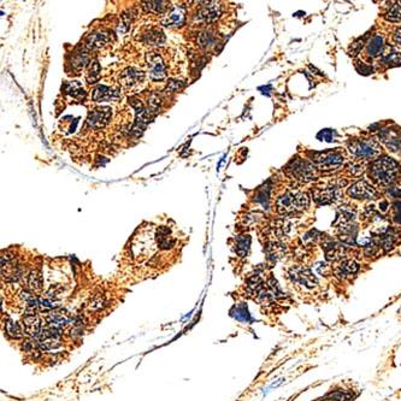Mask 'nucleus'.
Returning a JSON list of instances; mask_svg holds the SVG:
<instances>
[{"label": "nucleus", "mask_w": 401, "mask_h": 401, "mask_svg": "<svg viewBox=\"0 0 401 401\" xmlns=\"http://www.w3.org/2000/svg\"><path fill=\"white\" fill-rule=\"evenodd\" d=\"M400 169L395 160L389 157H380L371 164L370 176L374 181L381 185H389L397 180L400 175Z\"/></svg>", "instance_id": "1"}, {"label": "nucleus", "mask_w": 401, "mask_h": 401, "mask_svg": "<svg viewBox=\"0 0 401 401\" xmlns=\"http://www.w3.org/2000/svg\"><path fill=\"white\" fill-rule=\"evenodd\" d=\"M276 206H277V211L282 215L301 211L308 206V195L302 192H288L284 195L279 196L276 202Z\"/></svg>", "instance_id": "2"}, {"label": "nucleus", "mask_w": 401, "mask_h": 401, "mask_svg": "<svg viewBox=\"0 0 401 401\" xmlns=\"http://www.w3.org/2000/svg\"><path fill=\"white\" fill-rule=\"evenodd\" d=\"M343 154L340 151H325L312 154V162L321 170H336L342 165Z\"/></svg>", "instance_id": "3"}, {"label": "nucleus", "mask_w": 401, "mask_h": 401, "mask_svg": "<svg viewBox=\"0 0 401 401\" xmlns=\"http://www.w3.org/2000/svg\"><path fill=\"white\" fill-rule=\"evenodd\" d=\"M350 151L356 157L364 158V159H369V158L376 157L377 154L381 152L380 145L373 139H357L351 141Z\"/></svg>", "instance_id": "4"}, {"label": "nucleus", "mask_w": 401, "mask_h": 401, "mask_svg": "<svg viewBox=\"0 0 401 401\" xmlns=\"http://www.w3.org/2000/svg\"><path fill=\"white\" fill-rule=\"evenodd\" d=\"M287 171L294 177L295 180L301 182H308L314 177V167L301 159H295L289 164Z\"/></svg>", "instance_id": "5"}, {"label": "nucleus", "mask_w": 401, "mask_h": 401, "mask_svg": "<svg viewBox=\"0 0 401 401\" xmlns=\"http://www.w3.org/2000/svg\"><path fill=\"white\" fill-rule=\"evenodd\" d=\"M147 67H149L150 76L154 81H160L166 76V68L162 57L157 52H150L146 54Z\"/></svg>", "instance_id": "6"}, {"label": "nucleus", "mask_w": 401, "mask_h": 401, "mask_svg": "<svg viewBox=\"0 0 401 401\" xmlns=\"http://www.w3.org/2000/svg\"><path fill=\"white\" fill-rule=\"evenodd\" d=\"M221 14H222L221 5L216 2H210L206 3L205 5L199 9V11L196 12L195 15V19L198 22L210 24V23L216 22L217 19L219 18Z\"/></svg>", "instance_id": "7"}, {"label": "nucleus", "mask_w": 401, "mask_h": 401, "mask_svg": "<svg viewBox=\"0 0 401 401\" xmlns=\"http://www.w3.org/2000/svg\"><path fill=\"white\" fill-rule=\"evenodd\" d=\"M348 194L352 198L356 199H375L377 196L376 189L364 180L358 181L353 186H351Z\"/></svg>", "instance_id": "8"}, {"label": "nucleus", "mask_w": 401, "mask_h": 401, "mask_svg": "<svg viewBox=\"0 0 401 401\" xmlns=\"http://www.w3.org/2000/svg\"><path fill=\"white\" fill-rule=\"evenodd\" d=\"M340 186H330L327 188H317L313 192V199L318 204H330L335 203L341 196Z\"/></svg>", "instance_id": "9"}, {"label": "nucleus", "mask_w": 401, "mask_h": 401, "mask_svg": "<svg viewBox=\"0 0 401 401\" xmlns=\"http://www.w3.org/2000/svg\"><path fill=\"white\" fill-rule=\"evenodd\" d=\"M111 118V108L100 107L92 111L87 118V126L93 129H99L106 126Z\"/></svg>", "instance_id": "10"}, {"label": "nucleus", "mask_w": 401, "mask_h": 401, "mask_svg": "<svg viewBox=\"0 0 401 401\" xmlns=\"http://www.w3.org/2000/svg\"><path fill=\"white\" fill-rule=\"evenodd\" d=\"M23 333L29 335L32 337H39L41 333L40 320L38 318L34 312H27V314L22 320Z\"/></svg>", "instance_id": "11"}, {"label": "nucleus", "mask_w": 401, "mask_h": 401, "mask_svg": "<svg viewBox=\"0 0 401 401\" xmlns=\"http://www.w3.org/2000/svg\"><path fill=\"white\" fill-rule=\"evenodd\" d=\"M186 22V9L182 5H175L170 9L164 19V24L170 27H181Z\"/></svg>", "instance_id": "12"}, {"label": "nucleus", "mask_w": 401, "mask_h": 401, "mask_svg": "<svg viewBox=\"0 0 401 401\" xmlns=\"http://www.w3.org/2000/svg\"><path fill=\"white\" fill-rule=\"evenodd\" d=\"M121 97V92L117 88H111L106 86H98L94 88L93 94H92V98H93L94 101H111V100H117L118 98Z\"/></svg>", "instance_id": "13"}, {"label": "nucleus", "mask_w": 401, "mask_h": 401, "mask_svg": "<svg viewBox=\"0 0 401 401\" xmlns=\"http://www.w3.org/2000/svg\"><path fill=\"white\" fill-rule=\"evenodd\" d=\"M144 72L135 68H129L121 75V83L126 88H134L144 81Z\"/></svg>", "instance_id": "14"}, {"label": "nucleus", "mask_w": 401, "mask_h": 401, "mask_svg": "<svg viewBox=\"0 0 401 401\" xmlns=\"http://www.w3.org/2000/svg\"><path fill=\"white\" fill-rule=\"evenodd\" d=\"M111 41V36L107 32H98L92 33L86 38L84 46L88 50H95V48H101L105 45H107Z\"/></svg>", "instance_id": "15"}, {"label": "nucleus", "mask_w": 401, "mask_h": 401, "mask_svg": "<svg viewBox=\"0 0 401 401\" xmlns=\"http://www.w3.org/2000/svg\"><path fill=\"white\" fill-rule=\"evenodd\" d=\"M88 61H90V58H88L87 51L77 50L76 52L72 53L70 61H69V64L71 65V68L74 69L75 71H80L86 67Z\"/></svg>", "instance_id": "16"}, {"label": "nucleus", "mask_w": 401, "mask_h": 401, "mask_svg": "<svg viewBox=\"0 0 401 401\" xmlns=\"http://www.w3.org/2000/svg\"><path fill=\"white\" fill-rule=\"evenodd\" d=\"M142 40L149 45L159 46L165 42V35H164V33L159 31V29H151V31L145 33Z\"/></svg>", "instance_id": "17"}, {"label": "nucleus", "mask_w": 401, "mask_h": 401, "mask_svg": "<svg viewBox=\"0 0 401 401\" xmlns=\"http://www.w3.org/2000/svg\"><path fill=\"white\" fill-rule=\"evenodd\" d=\"M383 50V39L382 36L380 35H375L373 39L369 41L366 47V53L369 54V57L375 58L377 55H380L382 53Z\"/></svg>", "instance_id": "18"}, {"label": "nucleus", "mask_w": 401, "mask_h": 401, "mask_svg": "<svg viewBox=\"0 0 401 401\" xmlns=\"http://www.w3.org/2000/svg\"><path fill=\"white\" fill-rule=\"evenodd\" d=\"M235 251L240 257H246L251 247V236L249 235H239L235 240Z\"/></svg>", "instance_id": "19"}, {"label": "nucleus", "mask_w": 401, "mask_h": 401, "mask_svg": "<svg viewBox=\"0 0 401 401\" xmlns=\"http://www.w3.org/2000/svg\"><path fill=\"white\" fill-rule=\"evenodd\" d=\"M216 41H217L216 33L212 31H204L202 33H199L198 39H196L198 45L203 48L212 47V46H215Z\"/></svg>", "instance_id": "20"}, {"label": "nucleus", "mask_w": 401, "mask_h": 401, "mask_svg": "<svg viewBox=\"0 0 401 401\" xmlns=\"http://www.w3.org/2000/svg\"><path fill=\"white\" fill-rule=\"evenodd\" d=\"M64 92L70 95V97L75 98V99H81V98H83L84 94H86L83 91V87H82V84L78 81L68 82L64 86Z\"/></svg>", "instance_id": "21"}, {"label": "nucleus", "mask_w": 401, "mask_h": 401, "mask_svg": "<svg viewBox=\"0 0 401 401\" xmlns=\"http://www.w3.org/2000/svg\"><path fill=\"white\" fill-rule=\"evenodd\" d=\"M166 4V2H145L142 3V8L145 9V11L159 15L165 11Z\"/></svg>", "instance_id": "22"}, {"label": "nucleus", "mask_w": 401, "mask_h": 401, "mask_svg": "<svg viewBox=\"0 0 401 401\" xmlns=\"http://www.w3.org/2000/svg\"><path fill=\"white\" fill-rule=\"evenodd\" d=\"M384 17L389 22H401V2L394 3V4L387 10Z\"/></svg>", "instance_id": "23"}, {"label": "nucleus", "mask_w": 401, "mask_h": 401, "mask_svg": "<svg viewBox=\"0 0 401 401\" xmlns=\"http://www.w3.org/2000/svg\"><path fill=\"white\" fill-rule=\"evenodd\" d=\"M28 285L32 291L39 292L42 287V278L41 274L39 271L33 270L28 276Z\"/></svg>", "instance_id": "24"}, {"label": "nucleus", "mask_w": 401, "mask_h": 401, "mask_svg": "<svg viewBox=\"0 0 401 401\" xmlns=\"http://www.w3.org/2000/svg\"><path fill=\"white\" fill-rule=\"evenodd\" d=\"M5 331H6V334L10 335V336L14 337V338L22 337V335L24 334L23 333V329H21V327H19L17 323H15V322L11 321V320L6 321Z\"/></svg>", "instance_id": "25"}, {"label": "nucleus", "mask_w": 401, "mask_h": 401, "mask_svg": "<svg viewBox=\"0 0 401 401\" xmlns=\"http://www.w3.org/2000/svg\"><path fill=\"white\" fill-rule=\"evenodd\" d=\"M100 77V65L97 61H94L93 63H91L90 70L87 74V80L90 83H95Z\"/></svg>", "instance_id": "26"}, {"label": "nucleus", "mask_w": 401, "mask_h": 401, "mask_svg": "<svg viewBox=\"0 0 401 401\" xmlns=\"http://www.w3.org/2000/svg\"><path fill=\"white\" fill-rule=\"evenodd\" d=\"M234 317L240 322H248L249 320H251V316H249L248 310H247V305L240 304L239 306H236L235 312H234Z\"/></svg>", "instance_id": "27"}, {"label": "nucleus", "mask_w": 401, "mask_h": 401, "mask_svg": "<svg viewBox=\"0 0 401 401\" xmlns=\"http://www.w3.org/2000/svg\"><path fill=\"white\" fill-rule=\"evenodd\" d=\"M382 64L387 65V67H397V65H401V53L394 52V53L387 54L386 57L382 59Z\"/></svg>", "instance_id": "28"}, {"label": "nucleus", "mask_w": 401, "mask_h": 401, "mask_svg": "<svg viewBox=\"0 0 401 401\" xmlns=\"http://www.w3.org/2000/svg\"><path fill=\"white\" fill-rule=\"evenodd\" d=\"M106 305H107V302H106V300H105V298L101 297V295H98V297H95L93 300L91 301L90 310L91 311H100V310H103Z\"/></svg>", "instance_id": "29"}, {"label": "nucleus", "mask_w": 401, "mask_h": 401, "mask_svg": "<svg viewBox=\"0 0 401 401\" xmlns=\"http://www.w3.org/2000/svg\"><path fill=\"white\" fill-rule=\"evenodd\" d=\"M335 136H336V131L325 129L323 131H321L318 134V137L322 139V141H327V142H331V141H335Z\"/></svg>", "instance_id": "30"}, {"label": "nucleus", "mask_w": 401, "mask_h": 401, "mask_svg": "<svg viewBox=\"0 0 401 401\" xmlns=\"http://www.w3.org/2000/svg\"><path fill=\"white\" fill-rule=\"evenodd\" d=\"M183 86H185V84H183V82H181V81H170L169 83H167V86H166V92H170V93H175V92H177V91H180L181 88H183Z\"/></svg>", "instance_id": "31"}, {"label": "nucleus", "mask_w": 401, "mask_h": 401, "mask_svg": "<svg viewBox=\"0 0 401 401\" xmlns=\"http://www.w3.org/2000/svg\"><path fill=\"white\" fill-rule=\"evenodd\" d=\"M350 173L353 176H359L364 173V165L363 164H353L350 166Z\"/></svg>", "instance_id": "32"}, {"label": "nucleus", "mask_w": 401, "mask_h": 401, "mask_svg": "<svg viewBox=\"0 0 401 401\" xmlns=\"http://www.w3.org/2000/svg\"><path fill=\"white\" fill-rule=\"evenodd\" d=\"M394 219L396 223L401 224V203H397L394 208Z\"/></svg>", "instance_id": "33"}, {"label": "nucleus", "mask_w": 401, "mask_h": 401, "mask_svg": "<svg viewBox=\"0 0 401 401\" xmlns=\"http://www.w3.org/2000/svg\"><path fill=\"white\" fill-rule=\"evenodd\" d=\"M357 69H358V71H359L360 74H363V75H367V74H370V72H373V68L367 67V65H365L364 63L358 64Z\"/></svg>", "instance_id": "34"}, {"label": "nucleus", "mask_w": 401, "mask_h": 401, "mask_svg": "<svg viewBox=\"0 0 401 401\" xmlns=\"http://www.w3.org/2000/svg\"><path fill=\"white\" fill-rule=\"evenodd\" d=\"M393 40L396 45H401V27L397 28L393 35Z\"/></svg>", "instance_id": "35"}]
</instances>
